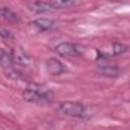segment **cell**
Here are the masks:
<instances>
[{"instance_id": "2", "label": "cell", "mask_w": 130, "mask_h": 130, "mask_svg": "<svg viewBox=\"0 0 130 130\" xmlns=\"http://www.w3.org/2000/svg\"><path fill=\"white\" fill-rule=\"evenodd\" d=\"M58 109L61 113L67 117H74V118H85L89 115L88 109L79 101H62Z\"/></svg>"}, {"instance_id": "10", "label": "cell", "mask_w": 130, "mask_h": 130, "mask_svg": "<svg viewBox=\"0 0 130 130\" xmlns=\"http://www.w3.org/2000/svg\"><path fill=\"white\" fill-rule=\"evenodd\" d=\"M0 18L9 21V23H18L20 18L15 12H12L9 8H5V6H0Z\"/></svg>"}, {"instance_id": "6", "label": "cell", "mask_w": 130, "mask_h": 130, "mask_svg": "<svg viewBox=\"0 0 130 130\" xmlns=\"http://www.w3.org/2000/svg\"><path fill=\"white\" fill-rule=\"evenodd\" d=\"M30 27L35 29L36 32H48V30H52V29L55 27V21L50 20V18H42V17H39V18L33 20L32 23H30Z\"/></svg>"}, {"instance_id": "4", "label": "cell", "mask_w": 130, "mask_h": 130, "mask_svg": "<svg viewBox=\"0 0 130 130\" xmlns=\"http://www.w3.org/2000/svg\"><path fill=\"white\" fill-rule=\"evenodd\" d=\"M95 71H97L100 76L107 77V79H115V77H118V76H120V73H121V70H120V67H118V65H112V64L97 65Z\"/></svg>"}, {"instance_id": "11", "label": "cell", "mask_w": 130, "mask_h": 130, "mask_svg": "<svg viewBox=\"0 0 130 130\" xmlns=\"http://www.w3.org/2000/svg\"><path fill=\"white\" fill-rule=\"evenodd\" d=\"M30 9L35 11V12H50V11H55L52 6H50V3H45V2H35L30 5Z\"/></svg>"}, {"instance_id": "3", "label": "cell", "mask_w": 130, "mask_h": 130, "mask_svg": "<svg viewBox=\"0 0 130 130\" xmlns=\"http://www.w3.org/2000/svg\"><path fill=\"white\" fill-rule=\"evenodd\" d=\"M55 53H58L59 56H65V58H73V56L79 55V48H77L76 44L64 41V42H59L55 47Z\"/></svg>"}, {"instance_id": "8", "label": "cell", "mask_w": 130, "mask_h": 130, "mask_svg": "<svg viewBox=\"0 0 130 130\" xmlns=\"http://www.w3.org/2000/svg\"><path fill=\"white\" fill-rule=\"evenodd\" d=\"M0 65L5 68V70H9V68H14L17 67L14 62V58L9 52H6L3 47H0Z\"/></svg>"}, {"instance_id": "12", "label": "cell", "mask_w": 130, "mask_h": 130, "mask_svg": "<svg viewBox=\"0 0 130 130\" xmlns=\"http://www.w3.org/2000/svg\"><path fill=\"white\" fill-rule=\"evenodd\" d=\"M0 36L5 38V39H9V38H11V33L8 32V30H3V29L0 27Z\"/></svg>"}, {"instance_id": "1", "label": "cell", "mask_w": 130, "mask_h": 130, "mask_svg": "<svg viewBox=\"0 0 130 130\" xmlns=\"http://www.w3.org/2000/svg\"><path fill=\"white\" fill-rule=\"evenodd\" d=\"M23 98L30 103H48L53 100V92L39 83H29L23 91Z\"/></svg>"}, {"instance_id": "5", "label": "cell", "mask_w": 130, "mask_h": 130, "mask_svg": "<svg viewBox=\"0 0 130 130\" xmlns=\"http://www.w3.org/2000/svg\"><path fill=\"white\" fill-rule=\"evenodd\" d=\"M45 70L50 76H59L65 71V65L56 58H48L45 61Z\"/></svg>"}, {"instance_id": "7", "label": "cell", "mask_w": 130, "mask_h": 130, "mask_svg": "<svg viewBox=\"0 0 130 130\" xmlns=\"http://www.w3.org/2000/svg\"><path fill=\"white\" fill-rule=\"evenodd\" d=\"M129 50L127 45L121 44V42H112L110 44V50L109 52H101L100 56H118V55H123Z\"/></svg>"}, {"instance_id": "9", "label": "cell", "mask_w": 130, "mask_h": 130, "mask_svg": "<svg viewBox=\"0 0 130 130\" xmlns=\"http://www.w3.org/2000/svg\"><path fill=\"white\" fill-rule=\"evenodd\" d=\"M48 3L53 9H67V8L76 6L79 3V0H50Z\"/></svg>"}]
</instances>
